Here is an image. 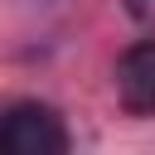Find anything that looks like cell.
Segmentation results:
<instances>
[{"label": "cell", "mask_w": 155, "mask_h": 155, "mask_svg": "<svg viewBox=\"0 0 155 155\" xmlns=\"http://www.w3.org/2000/svg\"><path fill=\"white\" fill-rule=\"evenodd\" d=\"M0 155H68V126L48 102H15L0 111Z\"/></svg>", "instance_id": "6da1fadb"}, {"label": "cell", "mask_w": 155, "mask_h": 155, "mask_svg": "<svg viewBox=\"0 0 155 155\" xmlns=\"http://www.w3.org/2000/svg\"><path fill=\"white\" fill-rule=\"evenodd\" d=\"M116 102L131 116H155V39H136L116 58Z\"/></svg>", "instance_id": "7a4b0ae2"}, {"label": "cell", "mask_w": 155, "mask_h": 155, "mask_svg": "<svg viewBox=\"0 0 155 155\" xmlns=\"http://www.w3.org/2000/svg\"><path fill=\"white\" fill-rule=\"evenodd\" d=\"M121 5H126V15H131L136 24L155 29V0H121Z\"/></svg>", "instance_id": "3957f363"}]
</instances>
